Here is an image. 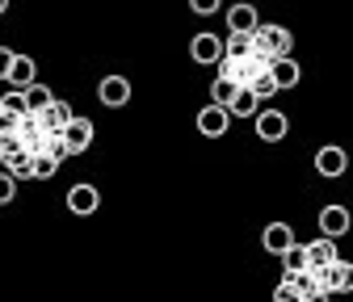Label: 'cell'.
<instances>
[{
    "mask_svg": "<svg viewBox=\"0 0 353 302\" xmlns=\"http://www.w3.org/2000/svg\"><path fill=\"white\" fill-rule=\"evenodd\" d=\"M294 51V38H290V30H282V25H261L256 34H252V55H261V59H282V55H290Z\"/></svg>",
    "mask_w": 353,
    "mask_h": 302,
    "instance_id": "6da1fadb",
    "label": "cell"
},
{
    "mask_svg": "<svg viewBox=\"0 0 353 302\" xmlns=\"http://www.w3.org/2000/svg\"><path fill=\"white\" fill-rule=\"evenodd\" d=\"M316 273V290H324L328 298H341V294H353V265L345 261H332L328 269H312Z\"/></svg>",
    "mask_w": 353,
    "mask_h": 302,
    "instance_id": "7a4b0ae2",
    "label": "cell"
},
{
    "mask_svg": "<svg viewBox=\"0 0 353 302\" xmlns=\"http://www.w3.org/2000/svg\"><path fill=\"white\" fill-rule=\"evenodd\" d=\"M228 126H232V109L228 105H202L198 109V131L206 135V139H219V135H228Z\"/></svg>",
    "mask_w": 353,
    "mask_h": 302,
    "instance_id": "3957f363",
    "label": "cell"
},
{
    "mask_svg": "<svg viewBox=\"0 0 353 302\" xmlns=\"http://www.w3.org/2000/svg\"><path fill=\"white\" fill-rule=\"evenodd\" d=\"M345 168H349V151H345V147L328 143V147L316 151V172H320V177L336 181V177H345Z\"/></svg>",
    "mask_w": 353,
    "mask_h": 302,
    "instance_id": "277c9868",
    "label": "cell"
},
{
    "mask_svg": "<svg viewBox=\"0 0 353 302\" xmlns=\"http://www.w3.org/2000/svg\"><path fill=\"white\" fill-rule=\"evenodd\" d=\"M286 131H290V118H286L282 109H261V114H256V135H261L265 143H282Z\"/></svg>",
    "mask_w": 353,
    "mask_h": 302,
    "instance_id": "5b68a950",
    "label": "cell"
},
{
    "mask_svg": "<svg viewBox=\"0 0 353 302\" xmlns=\"http://www.w3.org/2000/svg\"><path fill=\"white\" fill-rule=\"evenodd\" d=\"M190 55H194V63H223L228 47H223V38H219V34H198L190 42Z\"/></svg>",
    "mask_w": 353,
    "mask_h": 302,
    "instance_id": "8992f818",
    "label": "cell"
},
{
    "mask_svg": "<svg viewBox=\"0 0 353 302\" xmlns=\"http://www.w3.org/2000/svg\"><path fill=\"white\" fill-rule=\"evenodd\" d=\"M17 139L30 155H42V143H47V131H42V118L38 114H26L21 126H17Z\"/></svg>",
    "mask_w": 353,
    "mask_h": 302,
    "instance_id": "52a82bcc",
    "label": "cell"
},
{
    "mask_svg": "<svg viewBox=\"0 0 353 302\" xmlns=\"http://www.w3.org/2000/svg\"><path fill=\"white\" fill-rule=\"evenodd\" d=\"M63 143H68V151H72V155L88 151V143H93V122L76 114V118L68 122V131H63Z\"/></svg>",
    "mask_w": 353,
    "mask_h": 302,
    "instance_id": "ba28073f",
    "label": "cell"
},
{
    "mask_svg": "<svg viewBox=\"0 0 353 302\" xmlns=\"http://www.w3.org/2000/svg\"><path fill=\"white\" fill-rule=\"evenodd\" d=\"M97 97H101V105H126L130 101V80L126 76H105L101 84H97Z\"/></svg>",
    "mask_w": 353,
    "mask_h": 302,
    "instance_id": "9c48e42d",
    "label": "cell"
},
{
    "mask_svg": "<svg viewBox=\"0 0 353 302\" xmlns=\"http://www.w3.org/2000/svg\"><path fill=\"white\" fill-rule=\"evenodd\" d=\"M97 206H101L97 185H72V189H68V210H72V214H80V219H84V214H93Z\"/></svg>",
    "mask_w": 353,
    "mask_h": 302,
    "instance_id": "30bf717a",
    "label": "cell"
},
{
    "mask_svg": "<svg viewBox=\"0 0 353 302\" xmlns=\"http://www.w3.org/2000/svg\"><path fill=\"white\" fill-rule=\"evenodd\" d=\"M349 223H353V219H349L345 206H324V210H320V231H324L328 239H341V235L349 231Z\"/></svg>",
    "mask_w": 353,
    "mask_h": 302,
    "instance_id": "8fae6325",
    "label": "cell"
},
{
    "mask_svg": "<svg viewBox=\"0 0 353 302\" xmlns=\"http://www.w3.org/2000/svg\"><path fill=\"white\" fill-rule=\"evenodd\" d=\"M38 118H42V131H47V135H63V131H68V122H72L76 114H72V105H63V101H51V105L42 109Z\"/></svg>",
    "mask_w": 353,
    "mask_h": 302,
    "instance_id": "7c38bea8",
    "label": "cell"
},
{
    "mask_svg": "<svg viewBox=\"0 0 353 302\" xmlns=\"http://www.w3.org/2000/svg\"><path fill=\"white\" fill-rule=\"evenodd\" d=\"M261 244H265V252L282 256V252L294 244V231H290V223H270V227L261 231Z\"/></svg>",
    "mask_w": 353,
    "mask_h": 302,
    "instance_id": "4fadbf2b",
    "label": "cell"
},
{
    "mask_svg": "<svg viewBox=\"0 0 353 302\" xmlns=\"http://www.w3.org/2000/svg\"><path fill=\"white\" fill-rule=\"evenodd\" d=\"M228 30H232V34H256V30H261L256 9H252V5H232V9H228Z\"/></svg>",
    "mask_w": 353,
    "mask_h": 302,
    "instance_id": "5bb4252c",
    "label": "cell"
},
{
    "mask_svg": "<svg viewBox=\"0 0 353 302\" xmlns=\"http://www.w3.org/2000/svg\"><path fill=\"white\" fill-rule=\"evenodd\" d=\"M34 76H38V63H34L30 55H17L13 67H9V80H5V84H9V89H21V93H26L30 84H38Z\"/></svg>",
    "mask_w": 353,
    "mask_h": 302,
    "instance_id": "9a60e30c",
    "label": "cell"
},
{
    "mask_svg": "<svg viewBox=\"0 0 353 302\" xmlns=\"http://www.w3.org/2000/svg\"><path fill=\"white\" fill-rule=\"evenodd\" d=\"M332 261H341V252H336V244L328 235L316 239V244H307V269H328Z\"/></svg>",
    "mask_w": 353,
    "mask_h": 302,
    "instance_id": "2e32d148",
    "label": "cell"
},
{
    "mask_svg": "<svg viewBox=\"0 0 353 302\" xmlns=\"http://www.w3.org/2000/svg\"><path fill=\"white\" fill-rule=\"evenodd\" d=\"M270 72H274V84H278V89H294V84H299V76H303V67H299L290 55H282V59H270Z\"/></svg>",
    "mask_w": 353,
    "mask_h": 302,
    "instance_id": "e0dca14e",
    "label": "cell"
},
{
    "mask_svg": "<svg viewBox=\"0 0 353 302\" xmlns=\"http://www.w3.org/2000/svg\"><path fill=\"white\" fill-rule=\"evenodd\" d=\"M228 109H232V118H256V114H261V97H256L252 89H240Z\"/></svg>",
    "mask_w": 353,
    "mask_h": 302,
    "instance_id": "ac0fdd59",
    "label": "cell"
},
{
    "mask_svg": "<svg viewBox=\"0 0 353 302\" xmlns=\"http://www.w3.org/2000/svg\"><path fill=\"white\" fill-rule=\"evenodd\" d=\"M236 93H240V84L228 80V76H219V80H214V89H210V101H214V105H232Z\"/></svg>",
    "mask_w": 353,
    "mask_h": 302,
    "instance_id": "d6986e66",
    "label": "cell"
},
{
    "mask_svg": "<svg viewBox=\"0 0 353 302\" xmlns=\"http://www.w3.org/2000/svg\"><path fill=\"white\" fill-rule=\"evenodd\" d=\"M51 101H55V97H51L47 84H30V89H26V105H30V114H42Z\"/></svg>",
    "mask_w": 353,
    "mask_h": 302,
    "instance_id": "ffe728a7",
    "label": "cell"
},
{
    "mask_svg": "<svg viewBox=\"0 0 353 302\" xmlns=\"http://www.w3.org/2000/svg\"><path fill=\"white\" fill-rule=\"evenodd\" d=\"M282 265H286V273H303L307 269V244H290L282 252Z\"/></svg>",
    "mask_w": 353,
    "mask_h": 302,
    "instance_id": "44dd1931",
    "label": "cell"
},
{
    "mask_svg": "<svg viewBox=\"0 0 353 302\" xmlns=\"http://www.w3.org/2000/svg\"><path fill=\"white\" fill-rule=\"evenodd\" d=\"M59 164H63V160H55V155H47V151H42V155H34V172H30V177H38V181H51L55 172H59Z\"/></svg>",
    "mask_w": 353,
    "mask_h": 302,
    "instance_id": "7402d4cb",
    "label": "cell"
},
{
    "mask_svg": "<svg viewBox=\"0 0 353 302\" xmlns=\"http://www.w3.org/2000/svg\"><path fill=\"white\" fill-rule=\"evenodd\" d=\"M0 109H9V114L26 118V114H30V105H26V93H21V89H9L5 97H0Z\"/></svg>",
    "mask_w": 353,
    "mask_h": 302,
    "instance_id": "603a6c76",
    "label": "cell"
},
{
    "mask_svg": "<svg viewBox=\"0 0 353 302\" xmlns=\"http://www.w3.org/2000/svg\"><path fill=\"white\" fill-rule=\"evenodd\" d=\"M248 89H252V93H256L261 101H265V97H274V93H278V84H274V72L265 67V72H261V76H256V80L248 84Z\"/></svg>",
    "mask_w": 353,
    "mask_h": 302,
    "instance_id": "cb8c5ba5",
    "label": "cell"
},
{
    "mask_svg": "<svg viewBox=\"0 0 353 302\" xmlns=\"http://www.w3.org/2000/svg\"><path fill=\"white\" fill-rule=\"evenodd\" d=\"M228 55H236V59H244V55H252V34H232L228 42Z\"/></svg>",
    "mask_w": 353,
    "mask_h": 302,
    "instance_id": "d4e9b609",
    "label": "cell"
},
{
    "mask_svg": "<svg viewBox=\"0 0 353 302\" xmlns=\"http://www.w3.org/2000/svg\"><path fill=\"white\" fill-rule=\"evenodd\" d=\"M274 298H278V302H303V298H307V290H303V285H294V281H282Z\"/></svg>",
    "mask_w": 353,
    "mask_h": 302,
    "instance_id": "484cf974",
    "label": "cell"
},
{
    "mask_svg": "<svg viewBox=\"0 0 353 302\" xmlns=\"http://www.w3.org/2000/svg\"><path fill=\"white\" fill-rule=\"evenodd\" d=\"M17 197V177H13V172L5 168V172H0V206H5V202H13Z\"/></svg>",
    "mask_w": 353,
    "mask_h": 302,
    "instance_id": "4316f807",
    "label": "cell"
},
{
    "mask_svg": "<svg viewBox=\"0 0 353 302\" xmlns=\"http://www.w3.org/2000/svg\"><path fill=\"white\" fill-rule=\"evenodd\" d=\"M17 126H21V118H17V114L0 109V139H5V135H17Z\"/></svg>",
    "mask_w": 353,
    "mask_h": 302,
    "instance_id": "83f0119b",
    "label": "cell"
},
{
    "mask_svg": "<svg viewBox=\"0 0 353 302\" xmlns=\"http://www.w3.org/2000/svg\"><path fill=\"white\" fill-rule=\"evenodd\" d=\"M219 5H223V0H190V9H194L198 17H210V13H219Z\"/></svg>",
    "mask_w": 353,
    "mask_h": 302,
    "instance_id": "f1b7e54d",
    "label": "cell"
},
{
    "mask_svg": "<svg viewBox=\"0 0 353 302\" xmlns=\"http://www.w3.org/2000/svg\"><path fill=\"white\" fill-rule=\"evenodd\" d=\"M13 59H17V55H13L9 47H0V80H9V67H13Z\"/></svg>",
    "mask_w": 353,
    "mask_h": 302,
    "instance_id": "f546056e",
    "label": "cell"
},
{
    "mask_svg": "<svg viewBox=\"0 0 353 302\" xmlns=\"http://www.w3.org/2000/svg\"><path fill=\"white\" fill-rule=\"evenodd\" d=\"M5 9H9V0H0V13H5Z\"/></svg>",
    "mask_w": 353,
    "mask_h": 302,
    "instance_id": "4dcf8cb0",
    "label": "cell"
},
{
    "mask_svg": "<svg viewBox=\"0 0 353 302\" xmlns=\"http://www.w3.org/2000/svg\"><path fill=\"white\" fill-rule=\"evenodd\" d=\"M328 302H341V298H328Z\"/></svg>",
    "mask_w": 353,
    "mask_h": 302,
    "instance_id": "1f68e13d",
    "label": "cell"
},
{
    "mask_svg": "<svg viewBox=\"0 0 353 302\" xmlns=\"http://www.w3.org/2000/svg\"><path fill=\"white\" fill-rule=\"evenodd\" d=\"M274 302H278V298H274Z\"/></svg>",
    "mask_w": 353,
    "mask_h": 302,
    "instance_id": "d6a6232c",
    "label": "cell"
}]
</instances>
